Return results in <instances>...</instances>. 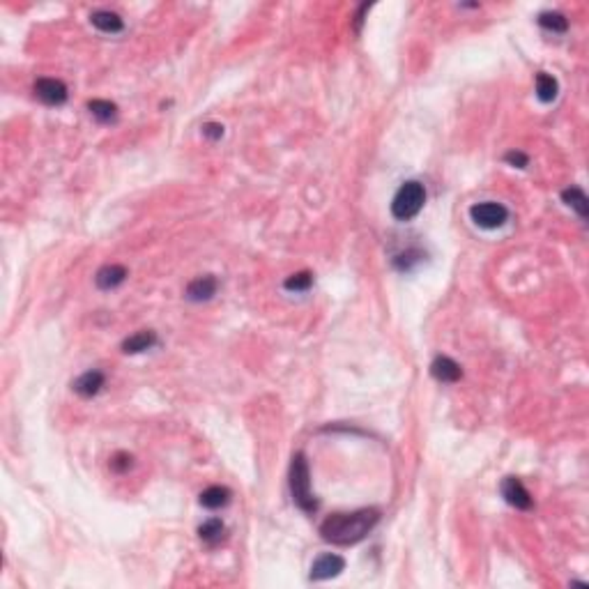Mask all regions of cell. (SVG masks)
I'll return each mask as SVG.
<instances>
[{"label": "cell", "mask_w": 589, "mask_h": 589, "mask_svg": "<svg viewBox=\"0 0 589 589\" xmlns=\"http://www.w3.org/2000/svg\"><path fill=\"white\" fill-rule=\"evenodd\" d=\"M380 521L377 509H359L353 514H334L320 525V534L324 541L334 546H355L373 530Z\"/></svg>", "instance_id": "1"}, {"label": "cell", "mask_w": 589, "mask_h": 589, "mask_svg": "<svg viewBox=\"0 0 589 589\" xmlns=\"http://www.w3.org/2000/svg\"><path fill=\"white\" fill-rule=\"evenodd\" d=\"M290 493H293V502L304 514L318 511V499L311 493V474L304 454H295L293 463H290Z\"/></svg>", "instance_id": "2"}, {"label": "cell", "mask_w": 589, "mask_h": 589, "mask_svg": "<svg viewBox=\"0 0 589 589\" xmlns=\"http://www.w3.org/2000/svg\"><path fill=\"white\" fill-rule=\"evenodd\" d=\"M426 203V189L424 184L417 180H410L406 184H401V189L396 191V196L391 200V214L399 219V221H410L415 219L421 207Z\"/></svg>", "instance_id": "3"}, {"label": "cell", "mask_w": 589, "mask_h": 589, "mask_svg": "<svg viewBox=\"0 0 589 589\" xmlns=\"http://www.w3.org/2000/svg\"><path fill=\"white\" fill-rule=\"evenodd\" d=\"M470 217L472 221L479 228H486V231H493V228H499L506 224L509 219V210L499 203H477L470 207Z\"/></svg>", "instance_id": "4"}, {"label": "cell", "mask_w": 589, "mask_h": 589, "mask_svg": "<svg viewBox=\"0 0 589 589\" xmlns=\"http://www.w3.org/2000/svg\"><path fill=\"white\" fill-rule=\"evenodd\" d=\"M35 95L40 97L44 104L49 107H60V104L67 102V85L58 78H37L35 83Z\"/></svg>", "instance_id": "5"}, {"label": "cell", "mask_w": 589, "mask_h": 589, "mask_svg": "<svg viewBox=\"0 0 589 589\" xmlns=\"http://www.w3.org/2000/svg\"><path fill=\"white\" fill-rule=\"evenodd\" d=\"M502 497L516 509H532V495L527 493L523 481L516 477H506L502 481Z\"/></svg>", "instance_id": "6"}, {"label": "cell", "mask_w": 589, "mask_h": 589, "mask_svg": "<svg viewBox=\"0 0 589 589\" xmlns=\"http://www.w3.org/2000/svg\"><path fill=\"white\" fill-rule=\"evenodd\" d=\"M346 569V559L339 557V555H320L318 559L313 561L311 566V580H329V578H336L341 571Z\"/></svg>", "instance_id": "7"}, {"label": "cell", "mask_w": 589, "mask_h": 589, "mask_svg": "<svg viewBox=\"0 0 589 589\" xmlns=\"http://www.w3.org/2000/svg\"><path fill=\"white\" fill-rule=\"evenodd\" d=\"M217 279L212 274H205V277H198L193 279L191 284L187 286V300L189 302H207L212 300L214 293H217Z\"/></svg>", "instance_id": "8"}, {"label": "cell", "mask_w": 589, "mask_h": 589, "mask_svg": "<svg viewBox=\"0 0 589 589\" xmlns=\"http://www.w3.org/2000/svg\"><path fill=\"white\" fill-rule=\"evenodd\" d=\"M430 373H433V377L437 382H447V384L459 382L463 377L461 366L456 364L451 357H437L435 362L430 364Z\"/></svg>", "instance_id": "9"}, {"label": "cell", "mask_w": 589, "mask_h": 589, "mask_svg": "<svg viewBox=\"0 0 589 589\" xmlns=\"http://www.w3.org/2000/svg\"><path fill=\"white\" fill-rule=\"evenodd\" d=\"M104 382H107V377H104L102 371H87L83 375H78L74 380V391L78 396H85V399H92L95 394L102 391Z\"/></svg>", "instance_id": "10"}, {"label": "cell", "mask_w": 589, "mask_h": 589, "mask_svg": "<svg viewBox=\"0 0 589 589\" xmlns=\"http://www.w3.org/2000/svg\"><path fill=\"white\" fill-rule=\"evenodd\" d=\"M152 346H157V334L150 332V329H143V332L131 334L129 339L122 341V353L138 355V353H145V350H150Z\"/></svg>", "instance_id": "11"}, {"label": "cell", "mask_w": 589, "mask_h": 589, "mask_svg": "<svg viewBox=\"0 0 589 589\" xmlns=\"http://www.w3.org/2000/svg\"><path fill=\"white\" fill-rule=\"evenodd\" d=\"M125 279H127V267L104 265L99 272H97L95 284H97V288H102V290H113V288H118Z\"/></svg>", "instance_id": "12"}, {"label": "cell", "mask_w": 589, "mask_h": 589, "mask_svg": "<svg viewBox=\"0 0 589 589\" xmlns=\"http://www.w3.org/2000/svg\"><path fill=\"white\" fill-rule=\"evenodd\" d=\"M90 21L95 28H99L102 32H120L122 28H125V23H122V19L116 14V12H109V10H97L90 14Z\"/></svg>", "instance_id": "13"}, {"label": "cell", "mask_w": 589, "mask_h": 589, "mask_svg": "<svg viewBox=\"0 0 589 589\" xmlns=\"http://www.w3.org/2000/svg\"><path fill=\"white\" fill-rule=\"evenodd\" d=\"M228 502H231V490H228L226 486H210L200 493V504H203L205 509H212V511L214 509L226 506Z\"/></svg>", "instance_id": "14"}, {"label": "cell", "mask_w": 589, "mask_h": 589, "mask_svg": "<svg viewBox=\"0 0 589 589\" xmlns=\"http://www.w3.org/2000/svg\"><path fill=\"white\" fill-rule=\"evenodd\" d=\"M561 200L571 207V210H576V212L587 219V212H589V200H587V193L580 189V187H569L561 191Z\"/></svg>", "instance_id": "15"}, {"label": "cell", "mask_w": 589, "mask_h": 589, "mask_svg": "<svg viewBox=\"0 0 589 589\" xmlns=\"http://www.w3.org/2000/svg\"><path fill=\"white\" fill-rule=\"evenodd\" d=\"M87 111H90V116L95 120L104 122V125L116 122V118H118V107L113 102H107V99H92L90 104H87Z\"/></svg>", "instance_id": "16"}, {"label": "cell", "mask_w": 589, "mask_h": 589, "mask_svg": "<svg viewBox=\"0 0 589 589\" xmlns=\"http://www.w3.org/2000/svg\"><path fill=\"white\" fill-rule=\"evenodd\" d=\"M224 532H226V525L219 521V518H210V521H205L198 527L200 541H205L207 546H217V543L224 539Z\"/></svg>", "instance_id": "17"}, {"label": "cell", "mask_w": 589, "mask_h": 589, "mask_svg": "<svg viewBox=\"0 0 589 589\" xmlns=\"http://www.w3.org/2000/svg\"><path fill=\"white\" fill-rule=\"evenodd\" d=\"M557 90H559V85L555 81V76H550L546 72H541L539 76H536V97H539L541 102H552L557 97Z\"/></svg>", "instance_id": "18"}, {"label": "cell", "mask_w": 589, "mask_h": 589, "mask_svg": "<svg viewBox=\"0 0 589 589\" xmlns=\"http://www.w3.org/2000/svg\"><path fill=\"white\" fill-rule=\"evenodd\" d=\"M539 25L546 28L550 32H566L569 30V21L564 14L559 12H543L539 14Z\"/></svg>", "instance_id": "19"}, {"label": "cell", "mask_w": 589, "mask_h": 589, "mask_svg": "<svg viewBox=\"0 0 589 589\" xmlns=\"http://www.w3.org/2000/svg\"><path fill=\"white\" fill-rule=\"evenodd\" d=\"M286 290H295V293H304L313 286V274L311 272H297V274L286 279Z\"/></svg>", "instance_id": "20"}, {"label": "cell", "mask_w": 589, "mask_h": 589, "mask_svg": "<svg viewBox=\"0 0 589 589\" xmlns=\"http://www.w3.org/2000/svg\"><path fill=\"white\" fill-rule=\"evenodd\" d=\"M131 461H134V459H131L129 454H116V456L111 459V470L118 472V474L127 472V470L131 468Z\"/></svg>", "instance_id": "21"}, {"label": "cell", "mask_w": 589, "mask_h": 589, "mask_svg": "<svg viewBox=\"0 0 589 589\" xmlns=\"http://www.w3.org/2000/svg\"><path fill=\"white\" fill-rule=\"evenodd\" d=\"M203 136L210 140H219L224 136V125H219V122H207V125H203Z\"/></svg>", "instance_id": "22"}, {"label": "cell", "mask_w": 589, "mask_h": 589, "mask_svg": "<svg viewBox=\"0 0 589 589\" xmlns=\"http://www.w3.org/2000/svg\"><path fill=\"white\" fill-rule=\"evenodd\" d=\"M504 159L509 162V164H514V166H518V169H525L527 164H530V157L527 154H523V152H509Z\"/></svg>", "instance_id": "23"}]
</instances>
